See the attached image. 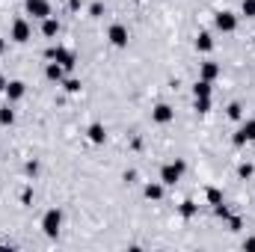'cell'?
I'll return each mask as SVG.
<instances>
[{"mask_svg":"<svg viewBox=\"0 0 255 252\" xmlns=\"http://www.w3.org/2000/svg\"><path fill=\"white\" fill-rule=\"evenodd\" d=\"M196 211H199V205H196V202H184V205H181V217H184V220H193V217H196Z\"/></svg>","mask_w":255,"mask_h":252,"instance_id":"cell-19","label":"cell"},{"mask_svg":"<svg viewBox=\"0 0 255 252\" xmlns=\"http://www.w3.org/2000/svg\"><path fill=\"white\" fill-rule=\"evenodd\" d=\"M101 12H104V6H101V3H92V6H89V15H92V18H98Z\"/></svg>","mask_w":255,"mask_h":252,"instance_id":"cell-26","label":"cell"},{"mask_svg":"<svg viewBox=\"0 0 255 252\" xmlns=\"http://www.w3.org/2000/svg\"><path fill=\"white\" fill-rule=\"evenodd\" d=\"M208 202H211V205H220V202H223V193L217 187H208Z\"/></svg>","mask_w":255,"mask_h":252,"instance_id":"cell-23","label":"cell"},{"mask_svg":"<svg viewBox=\"0 0 255 252\" xmlns=\"http://www.w3.org/2000/svg\"><path fill=\"white\" fill-rule=\"evenodd\" d=\"M30 33H33V30H30V24H27L24 18H18V21L12 24V39H15V42H27Z\"/></svg>","mask_w":255,"mask_h":252,"instance_id":"cell-9","label":"cell"},{"mask_svg":"<svg viewBox=\"0 0 255 252\" xmlns=\"http://www.w3.org/2000/svg\"><path fill=\"white\" fill-rule=\"evenodd\" d=\"M202 80H208V83H214L217 77H220V65L217 63H202V74H199Z\"/></svg>","mask_w":255,"mask_h":252,"instance_id":"cell-11","label":"cell"},{"mask_svg":"<svg viewBox=\"0 0 255 252\" xmlns=\"http://www.w3.org/2000/svg\"><path fill=\"white\" fill-rule=\"evenodd\" d=\"M6 83H9V80H6V77H0V92L6 89Z\"/></svg>","mask_w":255,"mask_h":252,"instance_id":"cell-30","label":"cell"},{"mask_svg":"<svg viewBox=\"0 0 255 252\" xmlns=\"http://www.w3.org/2000/svg\"><path fill=\"white\" fill-rule=\"evenodd\" d=\"M229 226H232V232H238L241 229V217H229Z\"/></svg>","mask_w":255,"mask_h":252,"instance_id":"cell-27","label":"cell"},{"mask_svg":"<svg viewBox=\"0 0 255 252\" xmlns=\"http://www.w3.org/2000/svg\"><path fill=\"white\" fill-rule=\"evenodd\" d=\"M60 226H63V214H60L57 208H51V211L42 217V232H45L48 238H57V235H60Z\"/></svg>","mask_w":255,"mask_h":252,"instance_id":"cell-2","label":"cell"},{"mask_svg":"<svg viewBox=\"0 0 255 252\" xmlns=\"http://www.w3.org/2000/svg\"><path fill=\"white\" fill-rule=\"evenodd\" d=\"M226 113H229V119H235V122H238V119L244 116V107H241V104H229V110H226Z\"/></svg>","mask_w":255,"mask_h":252,"instance_id":"cell-20","label":"cell"},{"mask_svg":"<svg viewBox=\"0 0 255 252\" xmlns=\"http://www.w3.org/2000/svg\"><path fill=\"white\" fill-rule=\"evenodd\" d=\"M253 172H255L253 163H241V166H238V175H241V178H253Z\"/></svg>","mask_w":255,"mask_h":252,"instance_id":"cell-22","label":"cell"},{"mask_svg":"<svg viewBox=\"0 0 255 252\" xmlns=\"http://www.w3.org/2000/svg\"><path fill=\"white\" fill-rule=\"evenodd\" d=\"M196 51H202V54H211V51H214L211 33H199V36H196Z\"/></svg>","mask_w":255,"mask_h":252,"instance_id":"cell-12","label":"cell"},{"mask_svg":"<svg viewBox=\"0 0 255 252\" xmlns=\"http://www.w3.org/2000/svg\"><path fill=\"white\" fill-rule=\"evenodd\" d=\"M65 89L74 95V92H80V80H65Z\"/></svg>","mask_w":255,"mask_h":252,"instance_id":"cell-25","label":"cell"},{"mask_svg":"<svg viewBox=\"0 0 255 252\" xmlns=\"http://www.w3.org/2000/svg\"><path fill=\"white\" fill-rule=\"evenodd\" d=\"M24 9H27L33 18H42V21H45V18H51V3H48V0H27V3H24Z\"/></svg>","mask_w":255,"mask_h":252,"instance_id":"cell-5","label":"cell"},{"mask_svg":"<svg viewBox=\"0 0 255 252\" xmlns=\"http://www.w3.org/2000/svg\"><path fill=\"white\" fill-rule=\"evenodd\" d=\"M0 247H3V241H0Z\"/></svg>","mask_w":255,"mask_h":252,"instance_id":"cell-32","label":"cell"},{"mask_svg":"<svg viewBox=\"0 0 255 252\" xmlns=\"http://www.w3.org/2000/svg\"><path fill=\"white\" fill-rule=\"evenodd\" d=\"M45 74H48V80H63V65L60 63H48V68H45Z\"/></svg>","mask_w":255,"mask_h":252,"instance_id":"cell-17","label":"cell"},{"mask_svg":"<svg viewBox=\"0 0 255 252\" xmlns=\"http://www.w3.org/2000/svg\"><path fill=\"white\" fill-rule=\"evenodd\" d=\"M196 110L199 113H208L211 110V98H196Z\"/></svg>","mask_w":255,"mask_h":252,"instance_id":"cell-24","label":"cell"},{"mask_svg":"<svg viewBox=\"0 0 255 252\" xmlns=\"http://www.w3.org/2000/svg\"><path fill=\"white\" fill-rule=\"evenodd\" d=\"M211 92H214V86H211L208 80H202V77H199V80H196V86H193V95H196V98H211Z\"/></svg>","mask_w":255,"mask_h":252,"instance_id":"cell-13","label":"cell"},{"mask_svg":"<svg viewBox=\"0 0 255 252\" xmlns=\"http://www.w3.org/2000/svg\"><path fill=\"white\" fill-rule=\"evenodd\" d=\"M3 51H6V42H3V39H0V54H3Z\"/></svg>","mask_w":255,"mask_h":252,"instance_id":"cell-31","label":"cell"},{"mask_svg":"<svg viewBox=\"0 0 255 252\" xmlns=\"http://www.w3.org/2000/svg\"><path fill=\"white\" fill-rule=\"evenodd\" d=\"M48 60L60 63L63 68H74V63H77V60H74V54H71V51H65V48H51V51H48Z\"/></svg>","mask_w":255,"mask_h":252,"instance_id":"cell-6","label":"cell"},{"mask_svg":"<svg viewBox=\"0 0 255 252\" xmlns=\"http://www.w3.org/2000/svg\"><path fill=\"white\" fill-rule=\"evenodd\" d=\"M255 139V119H247L244 125H241V130L232 136V142L235 145H247V142H253Z\"/></svg>","mask_w":255,"mask_h":252,"instance_id":"cell-4","label":"cell"},{"mask_svg":"<svg viewBox=\"0 0 255 252\" xmlns=\"http://www.w3.org/2000/svg\"><path fill=\"white\" fill-rule=\"evenodd\" d=\"M15 122V110L6 104V107H0V125H12Z\"/></svg>","mask_w":255,"mask_h":252,"instance_id":"cell-18","label":"cell"},{"mask_svg":"<svg viewBox=\"0 0 255 252\" xmlns=\"http://www.w3.org/2000/svg\"><path fill=\"white\" fill-rule=\"evenodd\" d=\"M184 160H172V163H166L163 169H160V181L166 184V187H175L178 181H181V175H184Z\"/></svg>","mask_w":255,"mask_h":252,"instance_id":"cell-1","label":"cell"},{"mask_svg":"<svg viewBox=\"0 0 255 252\" xmlns=\"http://www.w3.org/2000/svg\"><path fill=\"white\" fill-rule=\"evenodd\" d=\"M151 119H154L157 125H169V122L175 119V110H172L169 104H157V107L151 110Z\"/></svg>","mask_w":255,"mask_h":252,"instance_id":"cell-8","label":"cell"},{"mask_svg":"<svg viewBox=\"0 0 255 252\" xmlns=\"http://www.w3.org/2000/svg\"><path fill=\"white\" fill-rule=\"evenodd\" d=\"M241 12H244L247 18H255V0H244V3H241Z\"/></svg>","mask_w":255,"mask_h":252,"instance_id":"cell-21","label":"cell"},{"mask_svg":"<svg viewBox=\"0 0 255 252\" xmlns=\"http://www.w3.org/2000/svg\"><path fill=\"white\" fill-rule=\"evenodd\" d=\"M42 33H45L48 39H51V36H57V33H60V21H57V18H45V24H42Z\"/></svg>","mask_w":255,"mask_h":252,"instance_id":"cell-15","label":"cell"},{"mask_svg":"<svg viewBox=\"0 0 255 252\" xmlns=\"http://www.w3.org/2000/svg\"><path fill=\"white\" fill-rule=\"evenodd\" d=\"M145 199H151V202L163 199V181L160 184H145Z\"/></svg>","mask_w":255,"mask_h":252,"instance_id":"cell-16","label":"cell"},{"mask_svg":"<svg viewBox=\"0 0 255 252\" xmlns=\"http://www.w3.org/2000/svg\"><path fill=\"white\" fill-rule=\"evenodd\" d=\"M214 27H217L220 33H235V30H238V15L223 9V12L214 15Z\"/></svg>","mask_w":255,"mask_h":252,"instance_id":"cell-3","label":"cell"},{"mask_svg":"<svg viewBox=\"0 0 255 252\" xmlns=\"http://www.w3.org/2000/svg\"><path fill=\"white\" fill-rule=\"evenodd\" d=\"M27 172H30V175H36V172H39V163H33V160H30V163H27Z\"/></svg>","mask_w":255,"mask_h":252,"instance_id":"cell-28","label":"cell"},{"mask_svg":"<svg viewBox=\"0 0 255 252\" xmlns=\"http://www.w3.org/2000/svg\"><path fill=\"white\" fill-rule=\"evenodd\" d=\"M89 139L101 145V142L107 139V130H104V125H98V122H95V125H89Z\"/></svg>","mask_w":255,"mask_h":252,"instance_id":"cell-14","label":"cell"},{"mask_svg":"<svg viewBox=\"0 0 255 252\" xmlns=\"http://www.w3.org/2000/svg\"><path fill=\"white\" fill-rule=\"evenodd\" d=\"M3 92H6V98H9V101H21V98H24V92H27V86H24L21 80H9Z\"/></svg>","mask_w":255,"mask_h":252,"instance_id":"cell-10","label":"cell"},{"mask_svg":"<svg viewBox=\"0 0 255 252\" xmlns=\"http://www.w3.org/2000/svg\"><path fill=\"white\" fill-rule=\"evenodd\" d=\"M244 250H255V238H247L244 241Z\"/></svg>","mask_w":255,"mask_h":252,"instance_id":"cell-29","label":"cell"},{"mask_svg":"<svg viewBox=\"0 0 255 252\" xmlns=\"http://www.w3.org/2000/svg\"><path fill=\"white\" fill-rule=\"evenodd\" d=\"M107 39H110L113 48H128V27L125 24H113L110 33H107Z\"/></svg>","mask_w":255,"mask_h":252,"instance_id":"cell-7","label":"cell"}]
</instances>
